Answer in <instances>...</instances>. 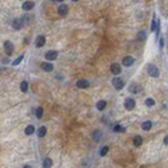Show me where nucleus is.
<instances>
[{
  "label": "nucleus",
  "mask_w": 168,
  "mask_h": 168,
  "mask_svg": "<svg viewBox=\"0 0 168 168\" xmlns=\"http://www.w3.org/2000/svg\"><path fill=\"white\" fill-rule=\"evenodd\" d=\"M75 85H77L78 89H87V87L90 86V82L87 81V79H78Z\"/></svg>",
  "instance_id": "obj_5"
},
{
  "label": "nucleus",
  "mask_w": 168,
  "mask_h": 168,
  "mask_svg": "<svg viewBox=\"0 0 168 168\" xmlns=\"http://www.w3.org/2000/svg\"><path fill=\"white\" fill-rule=\"evenodd\" d=\"M129 92L131 93H137L139 92V87H137V85H131V87H129Z\"/></svg>",
  "instance_id": "obj_27"
},
{
  "label": "nucleus",
  "mask_w": 168,
  "mask_h": 168,
  "mask_svg": "<svg viewBox=\"0 0 168 168\" xmlns=\"http://www.w3.org/2000/svg\"><path fill=\"white\" fill-rule=\"evenodd\" d=\"M151 128H152V122L151 121H144L141 124V129L143 131H151Z\"/></svg>",
  "instance_id": "obj_17"
},
{
  "label": "nucleus",
  "mask_w": 168,
  "mask_h": 168,
  "mask_svg": "<svg viewBox=\"0 0 168 168\" xmlns=\"http://www.w3.org/2000/svg\"><path fill=\"white\" fill-rule=\"evenodd\" d=\"M22 61H23V55H20L19 58H16V59H15V61L12 62V65H14V66H18V65H19V63H20Z\"/></svg>",
  "instance_id": "obj_29"
},
{
  "label": "nucleus",
  "mask_w": 168,
  "mask_h": 168,
  "mask_svg": "<svg viewBox=\"0 0 168 168\" xmlns=\"http://www.w3.org/2000/svg\"><path fill=\"white\" fill-rule=\"evenodd\" d=\"M44 58L49 61V62H51V61H55L58 58V51H55V50H50V51H47L46 54H44Z\"/></svg>",
  "instance_id": "obj_4"
},
{
  "label": "nucleus",
  "mask_w": 168,
  "mask_h": 168,
  "mask_svg": "<svg viewBox=\"0 0 168 168\" xmlns=\"http://www.w3.org/2000/svg\"><path fill=\"white\" fill-rule=\"evenodd\" d=\"M134 63V58L133 57H129V55H126V57H124L122 59V65L126 66V67H131L132 65Z\"/></svg>",
  "instance_id": "obj_7"
},
{
  "label": "nucleus",
  "mask_w": 168,
  "mask_h": 168,
  "mask_svg": "<svg viewBox=\"0 0 168 168\" xmlns=\"http://www.w3.org/2000/svg\"><path fill=\"white\" fill-rule=\"evenodd\" d=\"M145 39H147V33L144 30H141L140 33L137 34V36H136V41H137V42H144Z\"/></svg>",
  "instance_id": "obj_14"
},
{
  "label": "nucleus",
  "mask_w": 168,
  "mask_h": 168,
  "mask_svg": "<svg viewBox=\"0 0 168 168\" xmlns=\"http://www.w3.org/2000/svg\"><path fill=\"white\" fill-rule=\"evenodd\" d=\"M55 2H59V3H62V2H63V0H55Z\"/></svg>",
  "instance_id": "obj_33"
},
{
  "label": "nucleus",
  "mask_w": 168,
  "mask_h": 168,
  "mask_svg": "<svg viewBox=\"0 0 168 168\" xmlns=\"http://www.w3.org/2000/svg\"><path fill=\"white\" fill-rule=\"evenodd\" d=\"M110 71L114 75H118L120 73H121V66H120L118 63H113V65H110Z\"/></svg>",
  "instance_id": "obj_11"
},
{
  "label": "nucleus",
  "mask_w": 168,
  "mask_h": 168,
  "mask_svg": "<svg viewBox=\"0 0 168 168\" xmlns=\"http://www.w3.org/2000/svg\"><path fill=\"white\" fill-rule=\"evenodd\" d=\"M46 133H47V128L46 126H41L38 129V137H44Z\"/></svg>",
  "instance_id": "obj_18"
},
{
  "label": "nucleus",
  "mask_w": 168,
  "mask_h": 168,
  "mask_svg": "<svg viewBox=\"0 0 168 168\" xmlns=\"http://www.w3.org/2000/svg\"><path fill=\"white\" fill-rule=\"evenodd\" d=\"M12 27H14L15 30H20V28L23 27L22 19H14V20H12Z\"/></svg>",
  "instance_id": "obj_15"
},
{
  "label": "nucleus",
  "mask_w": 168,
  "mask_h": 168,
  "mask_svg": "<svg viewBox=\"0 0 168 168\" xmlns=\"http://www.w3.org/2000/svg\"><path fill=\"white\" fill-rule=\"evenodd\" d=\"M20 90H22L23 93H26V92L28 90V82H27V81H23V82L20 83Z\"/></svg>",
  "instance_id": "obj_24"
},
{
  "label": "nucleus",
  "mask_w": 168,
  "mask_h": 168,
  "mask_svg": "<svg viewBox=\"0 0 168 168\" xmlns=\"http://www.w3.org/2000/svg\"><path fill=\"white\" fill-rule=\"evenodd\" d=\"M35 7V3L34 2H30V0H27V2H24L22 4V8H23V11H31Z\"/></svg>",
  "instance_id": "obj_8"
},
{
  "label": "nucleus",
  "mask_w": 168,
  "mask_h": 168,
  "mask_svg": "<svg viewBox=\"0 0 168 168\" xmlns=\"http://www.w3.org/2000/svg\"><path fill=\"white\" fill-rule=\"evenodd\" d=\"M155 104H156V102H155V100H153V98H147V100H145V105H147L148 108L155 106Z\"/></svg>",
  "instance_id": "obj_25"
},
{
  "label": "nucleus",
  "mask_w": 168,
  "mask_h": 168,
  "mask_svg": "<svg viewBox=\"0 0 168 168\" xmlns=\"http://www.w3.org/2000/svg\"><path fill=\"white\" fill-rule=\"evenodd\" d=\"M41 67H42V70L47 71V73H50V71H53V69H54V66L51 65L50 62H42V63H41Z\"/></svg>",
  "instance_id": "obj_13"
},
{
  "label": "nucleus",
  "mask_w": 168,
  "mask_h": 168,
  "mask_svg": "<svg viewBox=\"0 0 168 168\" xmlns=\"http://www.w3.org/2000/svg\"><path fill=\"white\" fill-rule=\"evenodd\" d=\"M133 144L136 147H140L143 144V137H141V136H136V137L133 139Z\"/></svg>",
  "instance_id": "obj_20"
},
{
  "label": "nucleus",
  "mask_w": 168,
  "mask_h": 168,
  "mask_svg": "<svg viewBox=\"0 0 168 168\" xmlns=\"http://www.w3.org/2000/svg\"><path fill=\"white\" fill-rule=\"evenodd\" d=\"M67 12H69V7L66 4H61L58 7V14L61 15V16H66Z\"/></svg>",
  "instance_id": "obj_10"
},
{
  "label": "nucleus",
  "mask_w": 168,
  "mask_h": 168,
  "mask_svg": "<svg viewBox=\"0 0 168 168\" xmlns=\"http://www.w3.org/2000/svg\"><path fill=\"white\" fill-rule=\"evenodd\" d=\"M101 136H102V133H101L100 131H95V132L93 133V140H94L95 143H98V141L101 140Z\"/></svg>",
  "instance_id": "obj_21"
},
{
  "label": "nucleus",
  "mask_w": 168,
  "mask_h": 168,
  "mask_svg": "<svg viewBox=\"0 0 168 168\" xmlns=\"http://www.w3.org/2000/svg\"><path fill=\"white\" fill-rule=\"evenodd\" d=\"M124 106H125L126 110H133V109L136 108V101H134L132 97H128V98H125V101H124Z\"/></svg>",
  "instance_id": "obj_1"
},
{
  "label": "nucleus",
  "mask_w": 168,
  "mask_h": 168,
  "mask_svg": "<svg viewBox=\"0 0 168 168\" xmlns=\"http://www.w3.org/2000/svg\"><path fill=\"white\" fill-rule=\"evenodd\" d=\"M112 83H113V86L116 87L117 90H121L122 87L125 86V85H124V81H122L120 77H114L113 79H112Z\"/></svg>",
  "instance_id": "obj_3"
},
{
  "label": "nucleus",
  "mask_w": 168,
  "mask_h": 168,
  "mask_svg": "<svg viewBox=\"0 0 168 168\" xmlns=\"http://www.w3.org/2000/svg\"><path fill=\"white\" fill-rule=\"evenodd\" d=\"M95 108H97L98 110H104L106 108V101H104V100H100L97 102V105H95Z\"/></svg>",
  "instance_id": "obj_16"
},
{
  "label": "nucleus",
  "mask_w": 168,
  "mask_h": 168,
  "mask_svg": "<svg viewBox=\"0 0 168 168\" xmlns=\"http://www.w3.org/2000/svg\"><path fill=\"white\" fill-rule=\"evenodd\" d=\"M159 33V19L156 16V14H153V16H152V24H151V31H156Z\"/></svg>",
  "instance_id": "obj_6"
},
{
  "label": "nucleus",
  "mask_w": 168,
  "mask_h": 168,
  "mask_svg": "<svg viewBox=\"0 0 168 168\" xmlns=\"http://www.w3.org/2000/svg\"><path fill=\"white\" fill-rule=\"evenodd\" d=\"M4 51H5L7 55H11V54H12V51H14V44H12L10 41L4 42Z\"/></svg>",
  "instance_id": "obj_9"
},
{
  "label": "nucleus",
  "mask_w": 168,
  "mask_h": 168,
  "mask_svg": "<svg viewBox=\"0 0 168 168\" xmlns=\"http://www.w3.org/2000/svg\"><path fill=\"white\" fill-rule=\"evenodd\" d=\"M164 46V39L161 38V39H160V47H163Z\"/></svg>",
  "instance_id": "obj_31"
},
{
  "label": "nucleus",
  "mask_w": 168,
  "mask_h": 168,
  "mask_svg": "<svg viewBox=\"0 0 168 168\" xmlns=\"http://www.w3.org/2000/svg\"><path fill=\"white\" fill-rule=\"evenodd\" d=\"M44 43H46V38H44L43 35L36 36V39H35V46H36V47H43Z\"/></svg>",
  "instance_id": "obj_12"
},
{
  "label": "nucleus",
  "mask_w": 168,
  "mask_h": 168,
  "mask_svg": "<svg viewBox=\"0 0 168 168\" xmlns=\"http://www.w3.org/2000/svg\"><path fill=\"white\" fill-rule=\"evenodd\" d=\"M23 168H33V167H31V165H24Z\"/></svg>",
  "instance_id": "obj_32"
},
{
  "label": "nucleus",
  "mask_w": 168,
  "mask_h": 168,
  "mask_svg": "<svg viewBox=\"0 0 168 168\" xmlns=\"http://www.w3.org/2000/svg\"><path fill=\"white\" fill-rule=\"evenodd\" d=\"M113 132H116V133H122V132H125V128L122 126V125H114L113 126Z\"/></svg>",
  "instance_id": "obj_19"
},
{
  "label": "nucleus",
  "mask_w": 168,
  "mask_h": 168,
  "mask_svg": "<svg viewBox=\"0 0 168 168\" xmlns=\"http://www.w3.org/2000/svg\"><path fill=\"white\" fill-rule=\"evenodd\" d=\"M34 132H35V128H34L33 125H28V126L26 128V131H24V133H26L27 136H31Z\"/></svg>",
  "instance_id": "obj_23"
},
{
  "label": "nucleus",
  "mask_w": 168,
  "mask_h": 168,
  "mask_svg": "<svg viewBox=\"0 0 168 168\" xmlns=\"http://www.w3.org/2000/svg\"><path fill=\"white\" fill-rule=\"evenodd\" d=\"M108 151H109V147H102L101 151H100V155H101V156H105V155L108 153Z\"/></svg>",
  "instance_id": "obj_28"
},
{
  "label": "nucleus",
  "mask_w": 168,
  "mask_h": 168,
  "mask_svg": "<svg viewBox=\"0 0 168 168\" xmlns=\"http://www.w3.org/2000/svg\"><path fill=\"white\" fill-rule=\"evenodd\" d=\"M164 144H165V145H168V134L164 137Z\"/></svg>",
  "instance_id": "obj_30"
},
{
  "label": "nucleus",
  "mask_w": 168,
  "mask_h": 168,
  "mask_svg": "<svg viewBox=\"0 0 168 168\" xmlns=\"http://www.w3.org/2000/svg\"><path fill=\"white\" fill-rule=\"evenodd\" d=\"M71 2H74V3H77V2H78V0H71Z\"/></svg>",
  "instance_id": "obj_34"
},
{
  "label": "nucleus",
  "mask_w": 168,
  "mask_h": 168,
  "mask_svg": "<svg viewBox=\"0 0 168 168\" xmlns=\"http://www.w3.org/2000/svg\"><path fill=\"white\" fill-rule=\"evenodd\" d=\"M53 167V160L51 159H44V161H43V168H51Z\"/></svg>",
  "instance_id": "obj_22"
},
{
  "label": "nucleus",
  "mask_w": 168,
  "mask_h": 168,
  "mask_svg": "<svg viewBox=\"0 0 168 168\" xmlns=\"http://www.w3.org/2000/svg\"><path fill=\"white\" fill-rule=\"evenodd\" d=\"M147 71H148V75H151L152 78H157V77H159V74H160L159 69H157L155 65H149V66H148V69H147Z\"/></svg>",
  "instance_id": "obj_2"
},
{
  "label": "nucleus",
  "mask_w": 168,
  "mask_h": 168,
  "mask_svg": "<svg viewBox=\"0 0 168 168\" xmlns=\"http://www.w3.org/2000/svg\"><path fill=\"white\" fill-rule=\"evenodd\" d=\"M35 116H36V118H42V116H43V108H36Z\"/></svg>",
  "instance_id": "obj_26"
}]
</instances>
